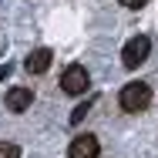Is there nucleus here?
<instances>
[{"label": "nucleus", "mask_w": 158, "mask_h": 158, "mask_svg": "<svg viewBox=\"0 0 158 158\" xmlns=\"http://www.w3.org/2000/svg\"><path fill=\"white\" fill-rule=\"evenodd\" d=\"M88 108H91V101H84V104H77V108H74V114H71V125H77V121H81V118L88 114Z\"/></svg>", "instance_id": "obj_8"}, {"label": "nucleus", "mask_w": 158, "mask_h": 158, "mask_svg": "<svg viewBox=\"0 0 158 158\" xmlns=\"http://www.w3.org/2000/svg\"><path fill=\"white\" fill-rule=\"evenodd\" d=\"M148 54H152V40H148L145 34H138V37H131V40L125 44L121 61H125V67H138V64L148 61Z\"/></svg>", "instance_id": "obj_2"}, {"label": "nucleus", "mask_w": 158, "mask_h": 158, "mask_svg": "<svg viewBox=\"0 0 158 158\" xmlns=\"http://www.w3.org/2000/svg\"><path fill=\"white\" fill-rule=\"evenodd\" d=\"M118 104L131 111V114H138V111H145L148 104H152V88L145 84V81H131L121 88V94H118Z\"/></svg>", "instance_id": "obj_1"}, {"label": "nucleus", "mask_w": 158, "mask_h": 158, "mask_svg": "<svg viewBox=\"0 0 158 158\" xmlns=\"http://www.w3.org/2000/svg\"><path fill=\"white\" fill-rule=\"evenodd\" d=\"M0 158H20V148H17L14 141H3V145H0Z\"/></svg>", "instance_id": "obj_7"}, {"label": "nucleus", "mask_w": 158, "mask_h": 158, "mask_svg": "<svg viewBox=\"0 0 158 158\" xmlns=\"http://www.w3.org/2000/svg\"><path fill=\"white\" fill-rule=\"evenodd\" d=\"M121 3H125V7H131V10H138V7H145L148 0H121Z\"/></svg>", "instance_id": "obj_9"}, {"label": "nucleus", "mask_w": 158, "mask_h": 158, "mask_svg": "<svg viewBox=\"0 0 158 158\" xmlns=\"http://www.w3.org/2000/svg\"><path fill=\"white\" fill-rule=\"evenodd\" d=\"M61 88L67 91V94H84V91L91 88L88 67H84V64H71V67L64 71V77H61Z\"/></svg>", "instance_id": "obj_3"}, {"label": "nucleus", "mask_w": 158, "mask_h": 158, "mask_svg": "<svg viewBox=\"0 0 158 158\" xmlns=\"http://www.w3.org/2000/svg\"><path fill=\"white\" fill-rule=\"evenodd\" d=\"M7 74H10V67H7V64H3V67H0V77H7Z\"/></svg>", "instance_id": "obj_10"}, {"label": "nucleus", "mask_w": 158, "mask_h": 158, "mask_svg": "<svg viewBox=\"0 0 158 158\" xmlns=\"http://www.w3.org/2000/svg\"><path fill=\"white\" fill-rule=\"evenodd\" d=\"M51 61H54L51 47H37V51H31V57L24 61V67H27L31 74H44V71L51 67Z\"/></svg>", "instance_id": "obj_6"}, {"label": "nucleus", "mask_w": 158, "mask_h": 158, "mask_svg": "<svg viewBox=\"0 0 158 158\" xmlns=\"http://www.w3.org/2000/svg\"><path fill=\"white\" fill-rule=\"evenodd\" d=\"M3 104H7V111L24 114V111L34 104V91H31V88H10V91L3 94Z\"/></svg>", "instance_id": "obj_5"}, {"label": "nucleus", "mask_w": 158, "mask_h": 158, "mask_svg": "<svg viewBox=\"0 0 158 158\" xmlns=\"http://www.w3.org/2000/svg\"><path fill=\"white\" fill-rule=\"evenodd\" d=\"M98 155H101V145L94 135H77L67 148V158H98Z\"/></svg>", "instance_id": "obj_4"}]
</instances>
